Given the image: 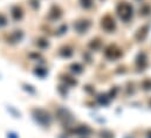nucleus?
Listing matches in <instances>:
<instances>
[{"instance_id":"obj_10","label":"nucleus","mask_w":151,"mask_h":138,"mask_svg":"<svg viewBox=\"0 0 151 138\" xmlns=\"http://www.w3.org/2000/svg\"><path fill=\"white\" fill-rule=\"evenodd\" d=\"M5 25H7V19L4 14H0V27H2Z\"/></svg>"},{"instance_id":"obj_9","label":"nucleus","mask_w":151,"mask_h":138,"mask_svg":"<svg viewBox=\"0 0 151 138\" xmlns=\"http://www.w3.org/2000/svg\"><path fill=\"white\" fill-rule=\"evenodd\" d=\"M80 1H81L82 6L86 7V8H89V7H91V5H93V0H80Z\"/></svg>"},{"instance_id":"obj_7","label":"nucleus","mask_w":151,"mask_h":138,"mask_svg":"<svg viewBox=\"0 0 151 138\" xmlns=\"http://www.w3.org/2000/svg\"><path fill=\"white\" fill-rule=\"evenodd\" d=\"M106 52H110V53H111V55L109 56V59H117L118 56H121V52H119V49H116V48L113 47V46L108 47V48L106 49Z\"/></svg>"},{"instance_id":"obj_11","label":"nucleus","mask_w":151,"mask_h":138,"mask_svg":"<svg viewBox=\"0 0 151 138\" xmlns=\"http://www.w3.org/2000/svg\"><path fill=\"white\" fill-rule=\"evenodd\" d=\"M148 138H151V135H150V136H149V137H148Z\"/></svg>"},{"instance_id":"obj_6","label":"nucleus","mask_w":151,"mask_h":138,"mask_svg":"<svg viewBox=\"0 0 151 138\" xmlns=\"http://www.w3.org/2000/svg\"><path fill=\"white\" fill-rule=\"evenodd\" d=\"M12 18L14 20H20L22 18V9L19 7V6H14L12 7Z\"/></svg>"},{"instance_id":"obj_8","label":"nucleus","mask_w":151,"mask_h":138,"mask_svg":"<svg viewBox=\"0 0 151 138\" xmlns=\"http://www.w3.org/2000/svg\"><path fill=\"white\" fill-rule=\"evenodd\" d=\"M142 87L145 89V90H151V80L150 78H147L142 82Z\"/></svg>"},{"instance_id":"obj_2","label":"nucleus","mask_w":151,"mask_h":138,"mask_svg":"<svg viewBox=\"0 0 151 138\" xmlns=\"http://www.w3.org/2000/svg\"><path fill=\"white\" fill-rule=\"evenodd\" d=\"M32 115H33L34 119L42 126H49L50 123H52L50 115L43 109H33L32 110Z\"/></svg>"},{"instance_id":"obj_12","label":"nucleus","mask_w":151,"mask_h":138,"mask_svg":"<svg viewBox=\"0 0 151 138\" xmlns=\"http://www.w3.org/2000/svg\"><path fill=\"white\" fill-rule=\"evenodd\" d=\"M150 104H151V101H150Z\"/></svg>"},{"instance_id":"obj_4","label":"nucleus","mask_w":151,"mask_h":138,"mask_svg":"<svg viewBox=\"0 0 151 138\" xmlns=\"http://www.w3.org/2000/svg\"><path fill=\"white\" fill-rule=\"evenodd\" d=\"M90 27V21L87 20V19H82V20H77L74 25V28L77 31V33L80 34H83L86 33Z\"/></svg>"},{"instance_id":"obj_3","label":"nucleus","mask_w":151,"mask_h":138,"mask_svg":"<svg viewBox=\"0 0 151 138\" xmlns=\"http://www.w3.org/2000/svg\"><path fill=\"white\" fill-rule=\"evenodd\" d=\"M101 26L108 33H111V32H114L116 29V22H115V20L113 19V17L109 15V14L104 15L101 19Z\"/></svg>"},{"instance_id":"obj_5","label":"nucleus","mask_w":151,"mask_h":138,"mask_svg":"<svg viewBox=\"0 0 151 138\" xmlns=\"http://www.w3.org/2000/svg\"><path fill=\"white\" fill-rule=\"evenodd\" d=\"M74 132L78 136H88L91 132V129L88 125H78L76 129H74Z\"/></svg>"},{"instance_id":"obj_1","label":"nucleus","mask_w":151,"mask_h":138,"mask_svg":"<svg viewBox=\"0 0 151 138\" xmlns=\"http://www.w3.org/2000/svg\"><path fill=\"white\" fill-rule=\"evenodd\" d=\"M117 14L119 15V18L124 21V22H128L131 18H132V7L129 2L127 1H121L118 5H117Z\"/></svg>"}]
</instances>
